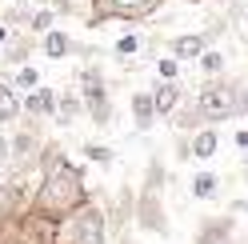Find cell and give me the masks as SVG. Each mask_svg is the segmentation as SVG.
<instances>
[{
    "label": "cell",
    "mask_w": 248,
    "mask_h": 244,
    "mask_svg": "<svg viewBox=\"0 0 248 244\" xmlns=\"http://www.w3.org/2000/svg\"><path fill=\"white\" fill-rule=\"evenodd\" d=\"M40 4H48V0H36V8H40Z\"/></svg>",
    "instance_id": "36"
},
{
    "label": "cell",
    "mask_w": 248,
    "mask_h": 244,
    "mask_svg": "<svg viewBox=\"0 0 248 244\" xmlns=\"http://www.w3.org/2000/svg\"><path fill=\"white\" fill-rule=\"evenodd\" d=\"M76 92H80L84 116H88L96 128H108V124H112V88H108L100 64H92V60L80 64V72H76Z\"/></svg>",
    "instance_id": "3"
},
{
    "label": "cell",
    "mask_w": 248,
    "mask_h": 244,
    "mask_svg": "<svg viewBox=\"0 0 248 244\" xmlns=\"http://www.w3.org/2000/svg\"><path fill=\"white\" fill-rule=\"evenodd\" d=\"M232 144H236V152H248V128H236V132H232Z\"/></svg>",
    "instance_id": "31"
},
{
    "label": "cell",
    "mask_w": 248,
    "mask_h": 244,
    "mask_svg": "<svg viewBox=\"0 0 248 244\" xmlns=\"http://www.w3.org/2000/svg\"><path fill=\"white\" fill-rule=\"evenodd\" d=\"M12 36H16V32H12V28H8L4 20H0V52H4V48H8V40H12Z\"/></svg>",
    "instance_id": "32"
},
{
    "label": "cell",
    "mask_w": 248,
    "mask_h": 244,
    "mask_svg": "<svg viewBox=\"0 0 248 244\" xmlns=\"http://www.w3.org/2000/svg\"><path fill=\"white\" fill-rule=\"evenodd\" d=\"M128 112H132V128L136 132H148L152 124H156V108H152V92L148 88H136V92L128 96Z\"/></svg>",
    "instance_id": "13"
},
{
    "label": "cell",
    "mask_w": 248,
    "mask_h": 244,
    "mask_svg": "<svg viewBox=\"0 0 248 244\" xmlns=\"http://www.w3.org/2000/svg\"><path fill=\"white\" fill-rule=\"evenodd\" d=\"M80 156L92 160V164H104V168H112V164H116V152L108 148V144H96V140H84L80 144Z\"/></svg>",
    "instance_id": "24"
},
{
    "label": "cell",
    "mask_w": 248,
    "mask_h": 244,
    "mask_svg": "<svg viewBox=\"0 0 248 244\" xmlns=\"http://www.w3.org/2000/svg\"><path fill=\"white\" fill-rule=\"evenodd\" d=\"M244 176H248V160H244Z\"/></svg>",
    "instance_id": "37"
},
{
    "label": "cell",
    "mask_w": 248,
    "mask_h": 244,
    "mask_svg": "<svg viewBox=\"0 0 248 244\" xmlns=\"http://www.w3.org/2000/svg\"><path fill=\"white\" fill-rule=\"evenodd\" d=\"M8 172H12V140H8V132L0 128V180Z\"/></svg>",
    "instance_id": "28"
},
{
    "label": "cell",
    "mask_w": 248,
    "mask_h": 244,
    "mask_svg": "<svg viewBox=\"0 0 248 244\" xmlns=\"http://www.w3.org/2000/svg\"><path fill=\"white\" fill-rule=\"evenodd\" d=\"M40 168V188H36V200H32V212H40V216H48L56 224H64L76 208H84L92 200L88 192V180H84V168L76 160L64 156V148H60V140H48L36 160Z\"/></svg>",
    "instance_id": "1"
},
{
    "label": "cell",
    "mask_w": 248,
    "mask_h": 244,
    "mask_svg": "<svg viewBox=\"0 0 248 244\" xmlns=\"http://www.w3.org/2000/svg\"><path fill=\"white\" fill-rule=\"evenodd\" d=\"M172 136H176V132H172ZM172 148H176V160H192V136H176Z\"/></svg>",
    "instance_id": "29"
},
{
    "label": "cell",
    "mask_w": 248,
    "mask_h": 244,
    "mask_svg": "<svg viewBox=\"0 0 248 244\" xmlns=\"http://www.w3.org/2000/svg\"><path fill=\"white\" fill-rule=\"evenodd\" d=\"M28 16H32V8H28V4H16V8H4V16H0V20H4L12 32H20V28L28 32Z\"/></svg>",
    "instance_id": "25"
},
{
    "label": "cell",
    "mask_w": 248,
    "mask_h": 244,
    "mask_svg": "<svg viewBox=\"0 0 248 244\" xmlns=\"http://www.w3.org/2000/svg\"><path fill=\"white\" fill-rule=\"evenodd\" d=\"M196 64H200V72H204V80H220L224 68H228V60H224V52H220V48H208L204 56L196 60Z\"/></svg>",
    "instance_id": "23"
},
{
    "label": "cell",
    "mask_w": 248,
    "mask_h": 244,
    "mask_svg": "<svg viewBox=\"0 0 248 244\" xmlns=\"http://www.w3.org/2000/svg\"><path fill=\"white\" fill-rule=\"evenodd\" d=\"M104 212H108V228H112V240L116 236H124L128 228L136 224V188L124 180V184L116 188V196H112V204H104Z\"/></svg>",
    "instance_id": "8"
},
{
    "label": "cell",
    "mask_w": 248,
    "mask_h": 244,
    "mask_svg": "<svg viewBox=\"0 0 248 244\" xmlns=\"http://www.w3.org/2000/svg\"><path fill=\"white\" fill-rule=\"evenodd\" d=\"M48 8L56 12V16H72V12H76V0H48Z\"/></svg>",
    "instance_id": "30"
},
{
    "label": "cell",
    "mask_w": 248,
    "mask_h": 244,
    "mask_svg": "<svg viewBox=\"0 0 248 244\" xmlns=\"http://www.w3.org/2000/svg\"><path fill=\"white\" fill-rule=\"evenodd\" d=\"M80 112H84V104H80V92L76 88H68V92H60V100H56V124L60 128H68V124H76L80 120Z\"/></svg>",
    "instance_id": "17"
},
{
    "label": "cell",
    "mask_w": 248,
    "mask_h": 244,
    "mask_svg": "<svg viewBox=\"0 0 248 244\" xmlns=\"http://www.w3.org/2000/svg\"><path fill=\"white\" fill-rule=\"evenodd\" d=\"M36 48L48 56V60H64V56H76V52H80V44H76V40L64 32V28H52L48 36L36 40Z\"/></svg>",
    "instance_id": "14"
},
{
    "label": "cell",
    "mask_w": 248,
    "mask_h": 244,
    "mask_svg": "<svg viewBox=\"0 0 248 244\" xmlns=\"http://www.w3.org/2000/svg\"><path fill=\"white\" fill-rule=\"evenodd\" d=\"M216 152H220V132H216V128L192 132V160H212Z\"/></svg>",
    "instance_id": "19"
},
{
    "label": "cell",
    "mask_w": 248,
    "mask_h": 244,
    "mask_svg": "<svg viewBox=\"0 0 248 244\" xmlns=\"http://www.w3.org/2000/svg\"><path fill=\"white\" fill-rule=\"evenodd\" d=\"M20 116H24V96L8 80H0V128L20 124Z\"/></svg>",
    "instance_id": "16"
},
{
    "label": "cell",
    "mask_w": 248,
    "mask_h": 244,
    "mask_svg": "<svg viewBox=\"0 0 248 244\" xmlns=\"http://www.w3.org/2000/svg\"><path fill=\"white\" fill-rule=\"evenodd\" d=\"M32 48H36V40L28 36V32H16V36L8 40V48L0 52V68H12V72L24 68V64H28V56H32Z\"/></svg>",
    "instance_id": "15"
},
{
    "label": "cell",
    "mask_w": 248,
    "mask_h": 244,
    "mask_svg": "<svg viewBox=\"0 0 248 244\" xmlns=\"http://www.w3.org/2000/svg\"><path fill=\"white\" fill-rule=\"evenodd\" d=\"M188 192H192V200H216V192H220V176H216L212 168H196Z\"/></svg>",
    "instance_id": "18"
},
{
    "label": "cell",
    "mask_w": 248,
    "mask_h": 244,
    "mask_svg": "<svg viewBox=\"0 0 248 244\" xmlns=\"http://www.w3.org/2000/svg\"><path fill=\"white\" fill-rule=\"evenodd\" d=\"M156 80H160V84H176V80H180V60L156 56Z\"/></svg>",
    "instance_id": "26"
},
{
    "label": "cell",
    "mask_w": 248,
    "mask_h": 244,
    "mask_svg": "<svg viewBox=\"0 0 248 244\" xmlns=\"http://www.w3.org/2000/svg\"><path fill=\"white\" fill-rule=\"evenodd\" d=\"M88 28H100L108 20H128V24H140L148 16H156L164 8V0H88Z\"/></svg>",
    "instance_id": "5"
},
{
    "label": "cell",
    "mask_w": 248,
    "mask_h": 244,
    "mask_svg": "<svg viewBox=\"0 0 248 244\" xmlns=\"http://www.w3.org/2000/svg\"><path fill=\"white\" fill-rule=\"evenodd\" d=\"M12 236H16L20 244H60V224L28 208L24 216L12 224Z\"/></svg>",
    "instance_id": "7"
},
{
    "label": "cell",
    "mask_w": 248,
    "mask_h": 244,
    "mask_svg": "<svg viewBox=\"0 0 248 244\" xmlns=\"http://www.w3.org/2000/svg\"><path fill=\"white\" fill-rule=\"evenodd\" d=\"M236 216H204L200 220V228H196V244H240L236 240Z\"/></svg>",
    "instance_id": "9"
},
{
    "label": "cell",
    "mask_w": 248,
    "mask_h": 244,
    "mask_svg": "<svg viewBox=\"0 0 248 244\" xmlns=\"http://www.w3.org/2000/svg\"><path fill=\"white\" fill-rule=\"evenodd\" d=\"M8 84L16 88L20 96H28V92H36V88L44 84V76H40V68H36V64H24V68H16V72L8 76Z\"/></svg>",
    "instance_id": "20"
},
{
    "label": "cell",
    "mask_w": 248,
    "mask_h": 244,
    "mask_svg": "<svg viewBox=\"0 0 248 244\" xmlns=\"http://www.w3.org/2000/svg\"><path fill=\"white\" fill-rule=\"evenodd\" d=\"M112 244H140V240H136V236H132V232H124V236H116V240H112Z\"/></svg>",
    "instance_id": "33"
},
{
    "label": "cell",
    "mask_w": 248,
    "mask_h": 244,
    "mask_svg": "<svg viewBox=\"0 0 248 244\" xmlns=\"http://www.w3.org/2000/svg\"><path fill=\"white\" fill-rule=\"evenodd\" d=\"M228 28H232V32H236V36L248 44V12H244L240 4H232V8H228Z\"/></svg>",
    "instance_id": "27"
},
{
    "label": "cell",
    "mask_w": 248,
    "mask_h": 244,
    "mask_svg": "<svg viewBox=\"0 0 248 244\" xmlns=\"http://www.w3.org/2000/svg\"><path fill=\"white\" fill-rule=\"evenodd\" d=\"M56 100H60L56 88L40 84L36 92L24 96V116H28V120H52V116H56Z\"/></svg>",
    "instance_id": "11"
},
{
    "label": "cell",
    "mask_w": 248,
    "mask_h": 244,
    "mask_svg": "<svg viewBox=\"0 0 248 244\" xmlns=\"http://www.w3.org/2000/svg\"><path fill=\"white\" fill-rule=\"evenodd\" d=\"M52 28H56V12H52L48 4L32 8V16H28V36H48Z\"/></svg>",
    "instance_id": "22"
},
{
    "label": "cell",
    "mask_w": 248,
    "mask_h": 244,
    "mask_svg": "<svg viewBox=\"0 0 248 244\" xmlns=\"http://www.w3.org/2000/svg\"><path fill=\"white\" fill-rule=\"evenodd\" d=\"M108 240H112V228H108V212L100 200H88L60 224V244H108Z\"/></svg>",
    "instance_id": "4"
},
{
    "label": "cell",
    "mask_w": 248,
    "mask_h": 244,
    "mask_svg": "<svg viewBox=\"0 0 248 244\" xmlns=\"http://www.w3.org/2000/svg\"><path fill=\"white\" fill-rule=\"evenodd\" d=\"M4 228H8V224H4V216H0V236H4Z\"/></svg>",
    "instance_id": "35"
},
{
    "label": "cell",
    "mask_w": 248,
    "mask_h": 244,
    "mask_svg": "<svg viewBox=\"0 0 248 244\" xmlns=\"http://www.w3.org/2000/svg\"><path fill=\"white\" fill-rule=\"evenodd\" d=\"M136 228L152 236H168L172 224H168V208H164V192L156 188H136Z\"/></svg>",
    "instance_id": "6"
},
{
    "label": "cell",
    "mask_w": 248,
    "mask_h": 244,
    "mask_svg": "<svg viewBox=\"0 0 248 244\" xmlns=\"http://www.w3.org/2000/svg\"><path fill=\"white\" fill-rule=\"evenodd\" d=\"M208 48H212V44H208L204 32H180V36L168 40V56L180 60V64H184V60H200Z\"/></svg>",
    "instance_id": "10"
},
{
    "label": "cell",
    "mask_w": 248,
    "mask_h": 244,
    "mask_svg": "<svg viewBox=\"0 0 248 244\" xmlns=\"http://www.w3.org/2000/svg\"><path fill=\"white\" fill-rule=\"evenodd\" d=\"M0 244H20V240L12 236V228H4V236H0Z\"/></svg>",
    "instance_id": "34"
},
{
    "label": "cell",
    "mask_w": 248,
    "mask_h": 244,
    "mask_svg": "<svg viewBox=\"0 0 248 244\" xmlns=\"http://www.w3.org/2000/svg\"><path fill=\"white\" fill-rule=\"evenodd\" d=\"M192 108H196L204 128H216V124H224V120H244L248 116V84L244 80H228V76L204 80L196 100H192Z\"/></svg>",
    "instance_id": "2"
},
{
    "label": "cell",
    "mask_w": 248,
    "mask_h": 244,
    "mask_svg": "<svg viewBox=\"0 0 248 244\" xmlns=\"http://www.w3.org/2000/svg\"><path fill=\"white\" fill-rule=\"evenodd\" d=\"M152 92V108H156V120H172L176 116V108L184 104V92H180V84H152L148 88Z\"/></svg>",
    "instance_id": "12"
},
{
    "label": "cell",
    "mask_w": 248,
    "mask_h": 244,
    "mask_svg": "<svg viewBox=\"0 0 248 244\" xmlns=\"http://www.w3.org/2000/svg\"><path fill=\"white\" fill-rule=\"evenodd\" d=\"M144 48H148V40H144V36H136V32H124V36L112 44V56H116V60H136Z\"/></svg>",
    "instance_id": "21"
}]
</instances>
